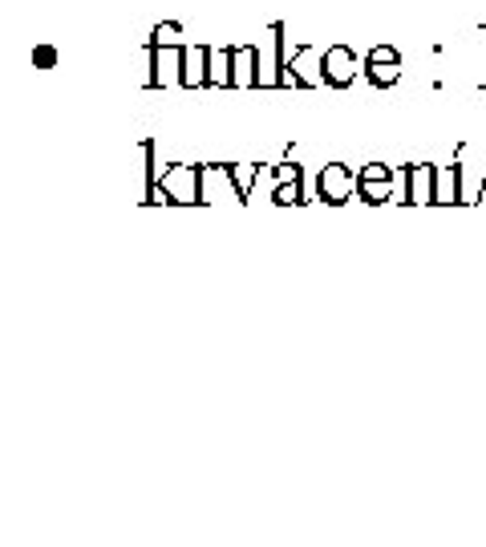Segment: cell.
Wrapping results in <instances>:
<instances>
[{"mask_svg":"<svg viewBox=\"0 0 486 547\" xmlns=\"http://www.w3.org/2000/svg\"><path fill=\"white\" fill-rule=\"evenodd\" d=\"M170 203V207H202V166L191 163H170L162 166L158 187H154L150 203Z\"/></svg>","mask_w":486,"mask_h":547,"instance_id":"1","label":"cell"},{"mask_svg":"<svg viewBox=\"0 0 486 547\" xmlns=\"http://www.w3.org/2000/svg\"><path fill=\"white\" fill-rule=\"evenodd\" d=\"M324 85V49L316 45H292L280 74V90H320Z\"/></svg>","mask_w":486,"mask_h":547,"instance_id":"2","label":"cell"},{"mask_svg":"<svg viewBox=\"0 0 486 547\" xmlns=\"http://www.w3.org/2000/svg\"><path fill=\"white\" fill-rule=\"evenodd\" d=\"M316 199L328 207H345L348 199L356 195V171L348 163H324L316 171V183H312Z\"/></svg>","mask_w":486,"mask_h":547,"instance_id":"3","label":"cell"},{"mask_svg":"<svg viewBox=\"0 0 486 547\" xmlns=\"http://www.w3.org/2000/svg\"><path fill=\"white\" fill-rule=\"evenodd\" d=\"M356 69H364V61L356 58L353 45H328L324 49V85L328 90H348L356 82Z\"/></svg>","mask_w":486,"mask_h":547,"instance_id":"4","label":"cell"},{"mask_svg":"<svg viewBox=\"0 0 486 547\" xmlns=\"http://www.w3.org/2000/svg\"><path fill=\"white\" fill-rule=\"evenodd\" d=\"M146 49H150V45H146ZM183 53H186V45L150 49V77H146V90H170V85H183Z\"/></svg>","mask_w":486,"mask_h":547,"instance_id":"5","label":"cell"},{"mask_svg":"<svg viewBox=\"0 0 486 547\" xmlns=\"http://www.w3.org/2000/svg\"><path fill=\"white\" fill-rule=\"evenodd\" d=\"M183 90H211V45L194 41L183 53Z\"/></svg>","mask_w":486,"mask_h":547,"instance_id":"6","label":"cell"},{"mask_svg":"<svg viewBox=\"0 0 486 547\" xmlns=\"http://www.w3.org/2000/svg\"><path fill=\"white\" fill-rule=\"evenodd\" d=\"M466 203V183H462V166L454 158V166H437L434 179V207H462Z\"/></svg>","mask_w":486,"mask_h":547,"instance_id":"7","label":"cell"},{"mask_svg":"<svg viewBox=\"0 0 486 547\" xmlns=\"http://www.w3.org/2000/svg\"><path fill=\"white\" fill-rule=\"evenodd\" d=\"M223 199H235V183H231V163H211L202 166V203H223Z\"/></svg>","mask_w":486,"mask_h":547,"instance_id":"8","label":"cell"},{"mask_svg":"<svg viewBox=\"0 0 486 547\" xmlns=\"http://www.w3.org/2000/svg\"><path fill=\"white\" fill-rule=\"evenodd\" d=\"M434 163H410L405 166V183H410V207H434Z\"/></svg>","mask_w":486,"mask_h":547,"instance_id":"9","label":"cell"},{"mask_svg":"<svg viewBox=\"0 0 486 547\" xmlns=\"http://www.w3.org/2000/svg\"><path fill=\"white\" fill-rule=\"evenodd\" d=\"M211 90H235V45H211Z\"/></svg>","mask_w":486,"mask_h":547,"instance_id":"10","label":"cell"},{"mask_svg":"<svg viewBox=\"0 0 486 547\" xmlns=\"http://www.w3.org/2000/svg\"><path fill=\"white\" fill-rule=\"evenodd\" d=\"M235 90H259V45H235Z\"/></svg>","mask_w":486,"mask_h":547,"instance_id":"11","label":"cell"},{"mask_svg":"<svg viewBox=\"0 0 486 547\" xmlns=\"http://www.w3.org/2000/svg\"><path fill=\"white\" fill-rule=\"evenodd\" d=\"M361 74L373 90H393L401 82V61H364Z\"/></svg>","mask_w":486,"mask_h":547,"instance_id":"12","label":"cell"},{"mask_svg":"<svg viewBox=\"0 0 486 547\" xmlns=\"http://www.w3.org/2000/svg\"><path fill=\"white\" fill-rule=\"evenodd\" d=\"M356 195H361L369 207L393 203V179H356Z\"/></svg>","mask_w":486,"mask_h":547,"instance_id":"13","label":"cell"},{"mask_svg":"<svg viewBox=\"0 0 486 547\" xmlns=\"http://www.w3.org/2000/svg\"><path fill=\"white\" fill-rule=\"evenodd\" d=\"M231 183H235V195H239V203H248L251 187L259 183V163H231Z\"/></svg>","mask_w":486,"mask_h":547,"instance_id":"14","label":"cell"},{"mask_svg":"<svg viewBox=\"0 0 486 547\" xmlns=\"http://www.w3.org/2000/svg\"><path fill=\"white\" fill-rule=\"evenodd\" d=\"M166 45H191L178 21H158V25L150 29V49H166Z\"/></svg>","mask_w":486,"mask_h":547,"instance_id":"15","label":"cell"},{"mask_svg":"<svg viewBox=\"0 0 486 547\" xmlns=\"http://www.w3.org/2000/svg\"><path fill=\"white\" fill-rule=\"evenodd\" d=\"M272 203L275 207H300V203H308L304 179H300V183H272Z\"/></svg>","mask_w":486,"mask_h":547,"instance_id":"16","label":"cell"},{"mask_svg":"<svg viewBox=\"0 0 486 547\" xmlns=\"http://www.w3.org/2000/svg\"><path fill=\"white\" fill-rule=\"evenodd\" d=\"M142 155H146V187H142V199L138 203H150V195H154V187H158V147H154V139H146L142 142Z\"/></svg>","mask_w":486,"mask_h":547,"instance_id":"17","label":"cell"},{"mask_svg":"<svg viewBox=\"0 0 486 547\" xmlns=\"http://www.w3.org/2000/svg\"><path fill=\"white\" fill-rule=\"evenodd\" d=\"M57 58H61V53H57L53 45H37V49H32V66L37 69H53Z\"/></svg>","mask_w":486,"mask_h":547,"instance_id":"18","label":"cell"},{"mask_svg":"<svg viewBox=\"0 0 486 547\" xmlns=\"http://www.w3.org/2000/svg\"><path fill=\"white\" fill-rule=\"evenodd\" d=\"M393 166H385V163H364L361 171H356V179H393Z\"/></svg>","mask_w":486,"mask_h":547,"instance_id":"19","label":"cell"},{"mask_svg":"<svg viewBox=\"0 0 486 547\" xmlns=\"http://www.w3.org/2000/svg\"><path fill=\"white\" fill-rule=\"evenodd\" d=\"M300 179H304V171H300L296 163H280L272 171V183H300Z\"/></svg>","mask_w":486,"mask_h":547,"instance_id":"20","label":"cell"},{"mask_svg":"<svg viewBox=\"0 0 486 547\" xmlns=\"http://www.w3.org/2000/svg\"><path fill=\"white\" fill-rule=\"evenodd\" d=\"M364 61H401V53H397L393 45H373V49L364 53Z\"/></svg>","mask_w":486,"mask_h":547,"instance_id":"21","label":"cell"},{"mask_svg":"<svg viewBox=\"0 0 486 547\" xmlns=\"http://www.w3.org/2000/svg\"><path fill=\"white\" fill-rule=\"evenodd\" d=\"M482 37H486V25H482ZM482 85H486V74H482Z\"/></svg>","mask_w":486,"mask_h":547,"instance_id":"22","label":"cell"}]
</instances>
